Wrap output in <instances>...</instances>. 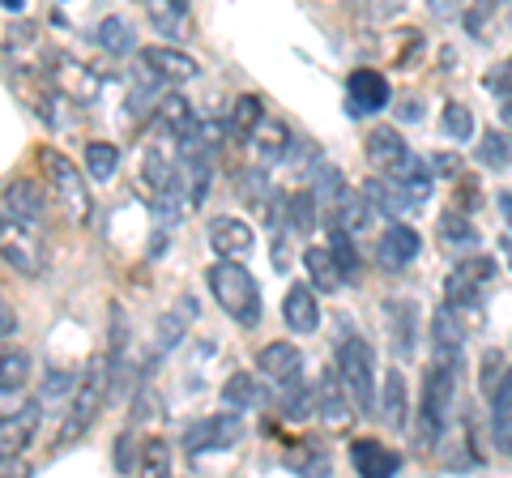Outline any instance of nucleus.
<instances>
[{"label":"nucleus","mask_w":512,"mask_h":478,"mask_svg":"<svg viewBox=\"0 0 512 478\" xmlns=\"http://www.w3.org/2000/svg\"><path fill=\"white\" fill-rule=\"evenodd\" d=\"M210 248L218 252V257H248V252L256 248V235L244 218H231V214H222L210 222Z\"/></svg>","instance_id":"18"},{"label":"nucleus","mask_w":512,"mask_h":478,"mask_svg":"<svg viewBox=\"0 0 512 478\" xmlns=\"http://www.w3.org/2000/svg\"><path fill=\"white\" fill-rule=\"evenodd\" d=\"M380 414L393 432H406V376L389 372L384 376V393H380Z\"/></svg>","instance_id":"27"},{"label":"nucleus","mask_w":512,"mask_h":478,"mask_svg":"<svg viewBox=\"0 0 512 478\" xmlns=\"http://www.w3.org/2000/svg\"><path fill=\"white\" fill-rule=\"evenodd\" d=\"M137 470H141V474H154V478H167V474H171V449H167V440L150 436L146 444H141Z\"/></svg>","instance_id":"34"},{"label":"nucleus","mask_w":512,"mask_h":478,"mask_svg":"<svg viewBox=\"0 0 512 478\" xmlns=\"http://www.w3.org/2000/svg\"><path fill=\"white\" fill-rule=\"evenodd\" d=\"M363 150H367V163H372L380 175H393L410 158L406 137L397 133V129H389V124H380V129L367 133V146Z\"/></svg>","instance_id":"16"},{"label":"nucleus","mask_w":512,"mask_h":478,"mask_svg":"<svg viewBox=\"0 0 512 478\" xmlns=\"http://www.w3.org/2000/svg\"><path fill=\"white\" fill-rule=\"evenodd\" d=\"M261 120H265L261 99H256V94H239L235 107H231L227 129H231V137H235V141H248V137L256 133V124H261Z\"/></svg>","instance_id":"29"},{"label":"nucleus","mask_w":512,"mask_h":478,"mask_svg":"<svg viewBox=\"0 0 512 478\" xmlns=\"http://www.w3.org/2000/svg\"><path fill=\"white\" fill-rule=\"evenodd\" d=\"M389 180H393V184L410 197V205H419V201H427V197H431V171H427L423 158H414V154H410L406 163L389 175Z\"/></svg>","instance_id":"25"},{"label":"nucleus","mask_w":512,"mask_h":478,"mask_svg":"<svg viewBox=\"0 0 512 478\" xmlns=\"http://www.w3.org/2000/svg\"><path fill=\"white\" fill-rule=\"evenodd\" d=\"M184 333H188V316H184V312H167V316H158V350H175V346H180Z\"/></svg>","instance_id":"40"},{"label":"nucleus","mask_w":512,"mask_h":478,"mask_svg":"<svg viewBox=\"0 0 512 478\" xmlns=\"http://www.w3.org/2000/svg\"><path fill=\"white\" fill-rule=\"evenodd\" d=\"M346 94H350V111L355 116H372V111H384L393 99L389 82H384V73L376 69H355L346 77Z\"/></svg>","instance_id":"13"},{"label":"nucleus","mask_w":512,"mask_h":478,"mask_svg":"<svg viewBox=\"0 0 512 478\" xmlns=\"http://www.w3.org/2000/svg\"><path fill=\"white\" fill-rule=\"evenodd\" d=\"M491 402V440L500 453H512V368L500 376V385L487 397Z\"/></svg>","instance_id":"21"},{"label":"nucleus","mask_w":512,"mask_h":478,"mask_svg":"<svg viewBox=\"0 0 512 478\" xmlns=\"http://www.w3.org/2000/svg\"><path fill=\"white\" fill-rule=\"evenodd\" d=\"M419 248H423L419 231L406 227V222H389L380 235V244H376V265L384 274H397V269H406L414 257H419Z\"/></svg>","instance_id":"9"},{"label":"nucleus","mask_w":512,"mask_h":478,"mask_svg":"<svg viewBox=\"0 0 512 478\" xmlns=\"http://www.w3.org/2000/svg\"><path fill=\"white\" fill-rule=\"evenodd\" d=\"M167 5H171L175 13H188V5H192V0H167Z\"/></svg>","instance_id":"52"},{"label":"nucleus","mask_w":512,"mask_h":478,"mask_svg":"<svg viewBox=\"0 0 512 478\" xmlns=\"http://www.w3.org/2000/svg\"><path fill=\"white\" fill-rule=\"evenodd\" d=\"M244 440V419L239 410H218L210 419L192 423L184 432V449L188 453H210V449H231V444Z\"/></svg>","instance_id":"8"},{"label":"nucleus","mask_w":512,"mask_h":478,"mask_svg":"<svg viewBox=\"0 0 512 478\" xmlns=\"http://www.w3.org/2000/svg\"><path fill=\"white\" fill-rule=\"evenodd\" d=\"M73 385H77V376H73V372H64V368L47 372V376H43V385H39V406H43V402H60V397L69 393Z\"/></svg>","instance_id":"41"},{"label":"nucleus","mask_w":512,"mask_h":478,"mask_svg":"<svg viewBox=\"0 0 512 478\" xmlns=\"http://www.w3.org/2000/svg\"><path fill=\"white\" fill-rule=\"evenodd\" d=\"M39 163H43V175L47 184H52V201L64 205V214H69L73 222H90L94 214V197L86 193V175L82 167H73L69 158H64L60 150H39Z\"/></svg>","instance_id":"5"},{"label":"nucleus","mask_w":512,"mask_h":478,"mask_svg":"<svg viewBox=\"0 0 512 478\" xmlns=\"http://www.w3.org/2000/svg\"><path fill=\"white\" fill-rule=\"evenodd\" d=\"M5 210L13 218L30 222V227H39V222L47 218V193H43L35 180H9V188H5Z\"/></svg>","instance_id":"20"},{"label":"nucleus","mask_w":512,"mask_h":478,"mask_svg":"<svg viewBox=\"0 0 512 478\" xmlns=\"http://www.w3.org/2000/svg\"><path fill=\"white\" fill-rule=\"evenodd\" d=\"M30 380V355L26 350H5L0 355V393H18Z\"/></svg>","instance_id":"32"},{"label":"nucleus","mask_w":512,"mask_h":478,"mask_svg":"<svg viewBox=\"0 0 512 478\" xmlns=\"http://www.w3.org/2000/svg\"><path fill=\"white\" fill-rule=\"evenodd\" d=\"M0 261L26 278H39L47 269V248H43V239L30 231V222L0 214Z\"/></svg>","instance_id":"6"},{"label":"nucleus","mask_w":512,"mask_h":478,"mask_svg":"<svg viewBox=\"0 0 512 478\" xmlns=\"http://www.w3.org/2000/svg\"><path fill=\"white\" fill-rule=\"evenodd\" d=\"M316 414L325 419V427H346L355 406H350V393L342 385L338 368H325V376L316 380Z\"/></svg>","instance_id":"14"},{"label":"nucleus","mask_w":512,"mask_h":478,"mask_svg":"<svg viewBox=\"0 0 512 478\" xmlns=\"http://www.w3.org/2000/svg\"><path fill=\"white\" fill-rule=\"evenodd\" d=\"M286 218H291V227L299 231V235H312L316 231V193H295L291 201H286Z\"/></svg>","instance_id":"35"},{"label":"nucleus","mask_w":512,"mask_h":478,"mask_svg":"<svg viewBox=\"0 0 512 478\" xmlns=\"http://www.w3.org/2000/svg\"><path fill=\"white\" fill-rule=\"evenodd\" d=\"M508 0H466V22H470V35H483V18H491L495 9H504Z\"/></svg>","instance_id":"44"},{"label":"nucleus","mask_w":512,"mask_h":478,"mask_svg":"<svg viewBox=\"0 0 512 478\" xmlns=\"http://www.w3.org/2000/svg\"><path fill=\"white\" fill-rule=\"evenodd\" d=\"M350 466H355L363 478H393L402 470V453L389 449V444L376 440V436H359L350 444Z\"/></svg>","instance_id":"12"},{"label":"nucleus","mask_w":512,"mask_h":478,"mask_svg":"<svg viewBox=\"0 0 512 478\" xmlns=\"http://www.w3.org/2000/svg\"><path fill=\"white\" fill-rule=\"evenodd\" d=\"M248 141L256 146V158H261V163H282V158L291 154L295 133L286 129V124H278V120H261V124H256V133H252Z\"/></svg>","instance_id":"22"},{"label":"nucleus","mask_w":512,"mask_h":478,"mask_svg":"<svg viewBox=\"0 0 512 478\" xmlns=\"http://www.w3.org/2000/svg\"><path fill=\"white\" fill-rule=\"evenodd\" d=\"M180 18H184V13H175V9L167 5V0H150V22L163 26V35L180 39V35H184V30H180Z\"/></svg>","instance_id":"42"},{"label":"nucleus","mask_w":512,"mask_h":478,"mask_svg":"<svg viewBox=\"0 0 512 478\" xmlns=\"http://www.w3.org/2000/svg\"><path fill=\"white\" fill-rule=\"evenodd\" d=\"M222 406H231V410H261V406H269V393H265V385H256L252 372H235L227 385H222Z\"/></svg>","instance_id":"23"},{"label":"nucleus","mask_w":512,"mask_h":478,"mask_svg":"<svg viewBox=\"0 0 512 478\" xmlns=\"http://www.w3.org/2000/svg\"><path fill=\"white\" fill-rule=\"evenodd\" d=\"M440 129L444 137H453V141H470L474 137V111L466 103H444V116H440Z\"/></svg>","instance_id":"33"},{"label":"nucleus","mask_w":512,"mask_h":478,"mask_svg":"<svg viewBox=\"0 0 512 478\" xmlns=\"http://www.w3.org/2000/svg\"><path fill=\"white\" fill-rule=\"evenodd\" d=\"M495 282V257H470L461 261L444 282V304L453 308H478L487 299V286Z\"/></svg>","instance_id":"7"},{"label":"nucleus","mask_w":512,"mask_h":478,"mask_svg":"<svg viewBox=\"0 0 512 478\" xmlns=\"http://www.w3.org/2000/svg\"><path fill=\"white\" fill-rule=\"evenodd\" d=\"M141 65H146L158 82H192V77L201 73V65L192 60L188 52H180V47H167V43H158V47H146L141 52Z\"/></svg>","instance_id":"15"},{"label":"nucleus","mask_w":512,"mask_h":478,"mask_svg":"<svg viewBox=\"0 0 512 478\" xmlns=\"http://www.w3.org/2000/svg\"><path fill=\"white\" fill-rule=\"evenodd\" d=\"M338 372L350 393V406L359 414H372L376 410V355L359 333H346L338 342Z\"/></svg>","instance_id":"3"},{"label":"nucleus","mask_w":512,"mask_h":478,"mask_svg":"<svg viewBox=\"0 0 512 478\" xmlns=\"http://www.w3.org/2000/svg\"><path fill=\"white\" fill-rule=\"evenodd\" d=\"M397 116H402V120H419L423 107H419V103H402V107H397Z\"/></svg>","instance_id":"49"},{"label":"nucleus","mask_w":512,"mask_h":478,"mask_svg":"<svg viewBox=\"0 0 512 478\" xmlns=\"http://www.w3.org/2000/svg\"><path fill=\"white\" fill-rule=\"evenodd\" d=\"M431 350H466V325H461L453 304L436 308L431 316Z\"/></svg>","instance_id":"24"},{"label":"nucleus","mask_w":512,"mask_h":478,"mask_svg":"<svg viewBox=\"0 0 512 478\" xmlns=\"http://www.w3.org/2000/svg\"><path fill=\"white\" fill-rule=\"evenodd\" d=\"M111 457H116V470H120V474H137V436L124 432V436L116 440V449H111Z\"/></svg>","instance_id":"43"},{"label":"nucleus","mask_w":512,"mask_h":478,"mask_svg":"<svg viewBox=\"0 0 512 478\" xmlns=\"http://www.w3.org/2000/svg\"><path fill=\"white\" fill-rule=\"evenodd\" d=\"M312 406H316V397L303 389V380H295V385H286V393H282V414L291 423H299V419H308L312 414Z\"/></svg>","instance_id":"38"},{"label":"nucleus","mask_w":512,"mask_h":478,"mask_svg":"<svg viewBox=\"0 0 512 478\" xmlns=\"http://www.w3.org/2000/svg\"><path fill=\"white\" fill-rule=\"evenodd\" d=\"M440 239H444L448 248H474V244H478V231H474L470 218L444 214V218H440Z\"/></svg>","instance_id":"36"},{"label":"nucleus","mask_w":512,"mask_h":478,"mask_svg":"<svg viewBox=\"0 0 512 478\" xmlns=\"http://www.w3.org/2000/svg\"><path fill=\"white\" fill-rule=\"evenodd\" d=\"M487 90H495V94H500V99L512 107V60H504V65L495 69V73H487Z\"/></svg>","instance_id":"46"},{"label":"nucleus","mask_w":512,"mask_h":478,"mask_svg":"<svg viewBox=\"0 0 512 478\" xmlns=\"http://www.w3.org/2000/svg\"><path fill=\"white\" fill-rule=\"evenodd\" d=\"M466 9V0H427V13L436 22H448V18H457V13Z\"/></svg>","instance_id":"47"},{"label":"nucleus","mask_w":512,"mask_h":478,"mask_svg":"<svg viewBox=\"0 0 512 478\" xmlns=\"http://www.w3.org/2000/svg\"><path fill=\"white\" fill-rule=\"evenodd\" d=\"M107 393H111V363H107V359H94L90 372H86V380L77 385L69 419H64V427H60V449H69V444H77V440L90 432V423L99 419Z\"/></svg>","instance_id":"4"},{"label":"nucleus","mask_w":512,"mask_h":478,"mask_svg":"<svg viewBox=\"0 0 512 478\" xmlns=\"http://www.w3.org/2000/svg\"><path fill=\"white\" fill-rule=\"evenodd\" d=\"M94 39H99V47L107 56H128L137 52V30L128 26L124 18H103V26L94 30Z\"/></svg>","instance_id":"28"},{"label":"nucleus","mask_w":512,"mask_h":478,"mask_svg":"<svg viewBox=\"0 0 512 478\" xmlns=\"http://www.w3.org/2000/svg\"><path fill=\"white\" fill-rule=\"evenodd\" d=\"M39 432V402L0 419V457H22Z\"/></svg>","instance_id":"19"},{"label":"nucleus","mask_w":512,"mask_h":478,"mask_svg":"<svg viewBox=\"0 0 512 478\" xmlns=\"http://www.w3.org/2000/svg\"><path fill=\"white\" fill-rule=\"evenodd\" d=\"M9 333H18V316H13V308L0 299V338H9Z\"/></svg>","instance_id":"48"},{"label":"nucleus","mask_w":512,"mask_h":478,"mask_svg":"<svg viewBox=\"0 0 512 478\" xmlns=\"http://www.w3.org/2000/svg\"><path fill=\"white\" fill-rule=\"evenodd\" d=\"M303 265H308V278L316 291H338L342 286V274H338V265H333L329 248H308L303 252Z\"/></svg>","instance_id":"30"},{"label":"nucleus","mask_w":512,"mask_h":478,"mask_svg":"<svg viewBox=\"0 0 512 478\" xmlns=\"http://www.w3.org/2000/svg\"><path fill=\"white\" fill-rule=\"evenodd\" d=\"M120 167V150L111 141H90L86 146V175L90 180H111Z\"/></svg>","instance_id":"31"},{"label":"nucleus","mask_w":512,"mask_h":478,"mask_svg":"<svg viewBox=\"0 0 512 478\" xmlns=\"http://www.w3.org/2000/svg\"><path fill=\"white\" fill-rule=\"evenodd\" d=\"M384 321L397 359H410L419 350V304L414 299H384Z\"/></svg>","instance_id":"11"},{"label":"nucleus","mask_w":512,"mask_h":478,"mask_svg":"<svg viewBox=\"0 0 512 478\" xmlns=\"http://www.w3.org/2000/svg\"><path fill=\"white\" fill-rule=\"evenodd\" d=\"M256 372L282 389L295 385V380H303V350L295 342H269L256 350Z\"/></svg>","instance_id":"10"},{"label":"nucleus","mask_w":512,"mask_h":478,"mask_svg":"<svg viewBox=\"0 0 512 478\" xmlns=\"http://www.w3.org/2000/svg\"><path fill=\"white\" fill-rule=\"evenodd\" d=\"M0 9H9V13H22V9H26V0H0Z\"/></svg>","instance_id":"51"},{"label":"nucleus","mask_w":512,"mask_h":478,"mask_svg":"<svg viewBox=\"0 0 512 478\" xmlns=\"http://www.w3.org/2000/svg\"><path fill=\"white\" fill-rule=\"evenodd\" d=\"M282 321L291 325V333H316L320 329V304L316 291L303 282H291L282 295Z\"/></svg>","instance_id":"17"},{"label":"nucleus","mask_w":512,"mask_h":478,"mask_svg":"<svg viewBox=\"0 0 512 478\" xmlns=\"http://www.w3.org/2000/svg\"><path fill=\"white\" fill-rule=\"evenodd\" d=\"M235 184H239V197H244L248 205H265L269 201V180H265L261 167H244Z\"/></svg>","instance_id":"39"},{"label":"nucleus","mask_w":512,"mask_h":478,"mask_svg":"<svg viewBox=\"0 0 512 478\" xmlns=\"http://www.w3.org/2000/svg\"><path fill=\"white\" fill-rule=\"evenodd\" d=\"M180 312H184L188 321H192V316H197V299H192V295H184V299H180Z\"/></svg>","instance_id":"50"},{"label":"nucleus","mask_w":512,"mask_h":478,"mask_svg":"<svg viewBox=\"0 0 512 478\" xmlns=\"http://www.w3.org/2000/svg\"><path fill=\"white\" fill-rule=\"evenodd\" d=\"M205 282H210L218 308L235 325H244V329L261 325V286H256V278L235 257H218V265L205 269Z\"/></svg>","instance_id":"2"},{"label":"nucleus","mask_w":512,"mask_h":478,"mask_svg":"<svg viewBox=\"0 0 512 478\" xmlns=\"http://www.w3.org/2000/svg\"><path fill=\"white\" fill-rule=\"evenodd\" d=\"M500 376H504V355H500V350H487V355H483V376H478V380H483L487 397L495 393V385H500Z\"/></svg>","instance_id":"45"},{"label":"nucleus","mask_w":512,"mask_h":478,"mask_svg":"<svg viewBox=\"0 0 512 478\" xmlns=\"http://www.w3.org/2000/svg\"><path fill=\"white\" fill-rule=\"evenodd\" d=\"M478 163H483V167H495V171H500V167H508L512 163V146H508V137L504 133H483V141H478Z\"/></svg>","instance_id":"37"},{"label":"nucleus","mask_w":512,"mask_h":478,"mask_svg":"<svg viewBox=\"0 0 512 478\" xmlns=\"http://www.w3.org/2000/svg\"><path fill=\"white\" fill-rule=\"evenodd\" d=\"M461 393V350H436V363L423 380V406H419V444L436 449L444 427L453 423Z\"/></svg>","instance_id":"1"},{"label":"nucleus","mask_w":512,"mask_h":478,"mask_svg":"<svg viewBox=\"0 0 512 478\" xmlns=\"http://www.w3.org/2000/svg\"><path fill=\"white\" fill-rule=\"evenodd\" d=\"M329 257L338 265L342 282H359V248H355V239H350V231L338 227V222H329Z\"/></svg>","instance_id":"26"}]
</instances>
